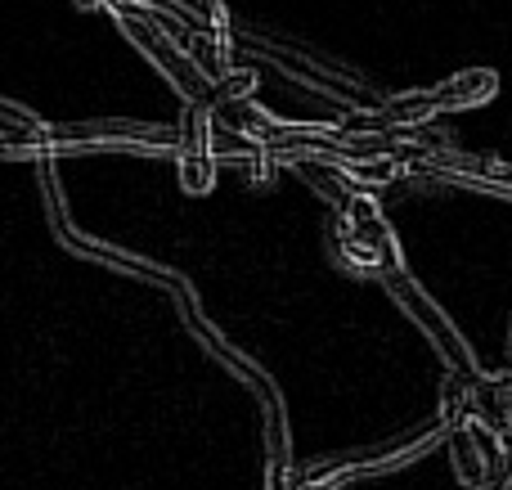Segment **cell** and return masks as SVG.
I'll use <instances>...</instances> for the list:
<instances>
[]
</instances>
